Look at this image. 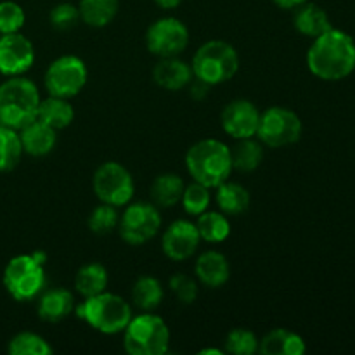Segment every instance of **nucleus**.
I'll list each match as a JSON object with an SVG mask.
<instances>
[{"label": "nucleus", "instance_id": "obj_22", "mask_svg": "<svg viewBox=\"0 0 355 355\" xmlns=\"http://www.w3.org/2000/svg\"><path fill=\"white\" fill-rule=\"evenodd\" d=\"M37 118L54 130H64L75 120V110H73L69 99L49 96L47 99L40 101Z\"/></svg>", "mask_w": 355, "mask_h": 355}, {"label": "nucleus", "instance_id": "obj_7", "mask_svg": "<svg viewBox=\"0 0 355 355\" xmlns=\"http://www.w3.org/2000/svg\"><path fill=\"white\" fill-rule=\"evenodd\" d=\"M168 345L170 329L159 315H135L123 329V347L130 355H163Z\"/></svg>", "mask_w": 355, "mask_h": 355}, {"label": "nucleus", "instance_id": "obj_2", "mask_svg": "<svg viewBox=\"0 0 355 355\" xmlns=\"http://www.w3.org/2000/svg\"><path fill=\"white\" fill-rule=\"evenodd\" d=\"M186 168L193 180L215 189L232 172L231 148L218 139H203L186 153Z\"/></svg>", "mask_w": 355, "mask_h": 355}, {"label": "nucleus", "instance_id": "obj_12", "mask_svg": "<svg viewBox=\"0 0 355 355\" xmlns=\"http://www.w3.org/2000/svg\"><path fill=\"white\" fill-rule=\"evenodd\" d=\"M189 45V30L180 19L159 17L146 31V47L156 58H175Z\"/></svg>", "mask_w": 355, "mask_h": 355}, {"label": "nucleus", "instance_id": "obj_11", "mask_svg": "<svg viewBox=\"0 0 355 355\" xmlns=\"http://www.w3.org/2000/svg\"><path fill=\"white\" fill-rule=\"evenodd\" d=\"M120 236L127 245L141 246L155 238L162 229L159 208L153 203L137 201L128 203L120 217Z\"/></svg>", "mask_w": 355, "mask_h": 355}, {"label": "nucleus", "instance_id": "obj_25", "mask_svg": "<svg viewBox=\"0 0 355 355\" xmlns=\"http://www.w3.org/2000/svg\"><path fill=\"white\" fill-rule=\"evenodd\" d=\"M184 180L175 173H162L151 184V201L158 208H172L180 203L184 193Z\"/></svg>", "mask_w": 355, "mask_h": 355}, {"label": "nucleus", "instance_id": "obj_35", "mask_svg": "<svg viewBox=\"0 0 355 355\" xmlns=\"http://www.w3.org/2000/svg\"><path fill=\"white\" fill-rule=\"evenodd\" d=\"M26 23V14L19 3L12 0L0 2V35L17 33Z\"/></svg>", "mask_w": 355, "mask_h": 355}, {"label": "nucleus", "instance_id": "obj_24", "mask_svg": "<svg viewBox=\"0 0 355 355\" xmlns=\"http://www.w3.org/2000/svg\"><path fill=\"white\" fill-rule=\"evenodd\" d=\"M120 0H80V21L90 28H104L116 17Z\"/></svg>", "mask_w": 355, "mask_h": 355}, {"label": "nucleus", "instance_id": "obj_9", "mask_svg": "<svg viewBox=\"0 0 355 355\" xmlns=\"http://www.w3.org/2000/svg\"><path fill=\"white\" fill-rule=\"evenodd\" d=\"M87 78L89 71L83 59H80L78 55H61L45 69L44 85L49 96L71 99L82 92Z\"/></svg>", "mask_w": 355, "mask_h": 355}, {"label": "nucleus", "instance_id": "obj_32", "mask_svg": "<svg viewBox=\"0 0 355 355\" xmlns=\"http://www.w3.org/2000/svg\"><path fill=\"white\" fill-rule=\"evenodd\" d=\"M210 187L203 186V184L196 182V180H193V182L184 187L182 198H180L184 211L191 215V217H198L203 211H207L208 207H210Z\"/></svg>", "mask_w": 355, "mask_h": 355}, {"label": "nucleus", "instance_id": "obj_39", "mask_svg": "<svg viewBox=\"0 0 355 355\" xmlns=\"http://www.w3.org/2000/svg\"><path fill=\"white\" fill-rule=\"evenodd\" d=\"M274 3H276L279 9H284V10H295L297 7L304 6L305 2H309V0H272Z\"/></svg>", "mask_w": 355, "mask_h": 355}, {"label": "nucleus", "instance_id": "obj_6", "mask_svg": "<svg viewBox=\"0 0 355 355\" xmlns=\"http://www.w3.org/2000/svg\"><path fill=\"white\" fill-rule=\"evenodd\" d=\"M194 78L208 83L210 87L220 85L236 76L239 69V55L234 45L224 40L205 42L194 52L193 62Z\"/></svg>", "mask_w": 355, "mask_h": 355}, {"label": "nucleus", "instance_id": "obj_4", "mask_svg": "<svg viewBox=\"0 0 355 355\" xmlns=\"http://www.w3.org/2000/svg\"><path fill=\"white\" fill-rule=\"evenodd\" d=\"M75 312L78 319L103 335L123 333L130 319L134 318L130 304L110 291L87 297L78 307H75Z\"/></svg>", "mask_w": 355, "mask_h": 355}, {"label": "nucleus", "instance_id": "obj_18", "mask_svg": "<svg viewBox=\"0 0 355 355\" xmlns=\"http://www.w3.org/2000/svg\"><path fill=\"white\" fill-rule=\"evenodd\" d=\"M17 132H19L23 151L33 158L47 156L49 153H52V149L55 148V142H58V130L45 125L38 118H35L33 121H30L26 127Z\"/></svg>", "mask_w": 355, "mask_h": 355}, {"label": "nucleus", "instance_id": "obj_33", "mask_svg": "<svg viewBox=\"0 0 355 355\" xmlns=\"http://www.w3.org/2000/svg\"><path fill=\"white\" fill-rule=\"evenodd\" d=\"M120 224V215H118V207H113V205L101 203L99 207L94 208L89 215V220H87V225H89L90 231L94 234H110Z\"/></svg>", "mask_w": 355, "mask_h": 355}, {"label": "nucleus", "instance_id": "obj_29", "mask_svg": "<svg viewBox=\"0 0 355 355\" xmlns=\"http://www.w3.org/2000/svg\"><path fill=\"white\" fill-rule=\"evenodd\" d=\"M194 224L200 238L207 243H222L231 234V222L222 211H203Z\"/></svg>", "mask_w": 355, "mask_h": 355}, {"label": "nucleus", "instance_id": "obj_8", "mask_svg": "<svg viewBox=\"0 0 355 355\" xmlns=\"http://www.w3.org/2000/svg\"><path fill=\"white\" fill-rule=\"evenodd\" d=\"M304 132L300 116L295 111L283 106H272L260 113L257 139L263 146L272 149L297 144Z\"/></svg>", "mask_w": 355, "mask_h": 355}, {"label": "nucleus", "instance_id": "obj_40", "mask_svg": "<svg viewBox=\"0 0 355 355\" xmlns=\"http://www.w3.org/2000/svg\"><path fill=\"white\" fill-rule=\"evenodd\" d=\"M155 3L159 7V9L172 10V9H177V7L182 3V0H155Z\"/></svg>", "mask_w": 355, "mask_h": 355}, {"label": "nucleus", "instance_id": "obj_5", "mask_svg": "<svg viewBox=\"0 0 355 355\" xmlns=\"http://www.w3.org/2000/svg\"><path fill=\"white\" fill-rule=\"evenodd\" d=\"M45 255L42 252L23 253L7 262L3 288L16 302L35 300L45 288Z\"/></svg>", "mask_w": 355, "mask_h": 355}, {"label": "nucleus", "instance_id": "obj_34", "mask_svg": "<svg viewBox=\"0 0 355 355\" xmlns=\"http://www.w3.org/2000/svg\"><path fill=\"white\" fill-rule=\"evenodd\" d=\"M259 338L250 329H232L224 342V352L232 355H253L259 352Z\"/></svg>", "mask_w": 355, "mask_h": 355}, {"label": "nucleus", "instance_id": "obj_27", "mask_svg": "<svg viewBox=\"0 0 355 355\" xmlns=\"http://www.w3.org/2000/svg\"><path fill=\"white\" fill-rule=\"evenodd\" d=\"M107 281H110V276L103 263H85L83 267H80L75 276V290L83 298L94 297V295L106 291Z\"/></svg>", "mask_w": 355, "mask_h": 355}, {"label": "nucleus", "instance_id": "obj_20", "mask_svg": "<svg viewBox=\"0 0 355 355\" xmlns=\"http://www.w3.org/2000/svg\"><path fill=\"white\" fill-rule=\"evenodd\" d=\"M259 352L262 355H304L307 352V345L297 333L277 328L260 340Z\"/></svg>", "mask_w": 355, "mask_h": 355}, {"label": "nucleus", "instance_id": "obj_1", "mask_svg": "<svg viewBox=\"0 0 355 355\" xmlns=\"http://www.w3.org/2000/svg\"><path fill=\"white\" fill-rule=\"evenodd\" d=\"M311 73L324 82H340L355 69V42L349 33L329 28L314 38L307 52Z\"/></svg>", "mask_w": 355, "mask_h": 355}, {"label": "nucleus", "instance_id": "obj_28", "mask_svg": "<svg viewBox=\"0 0 355 355\" xmlns=\"http://www.w3.org/2000/svg\"><path fill=\"white\" fill-rule=\"evenodd\" d=\"M165 297L162 283L153 276H142L132 286V302L137 309L144 312L155 311L159 307Z\"/></svg>", "mask_w": 355, "mask_h": 355}, {"label": "nucleus", "instance_id": "obj_21", "mask_svg": "<svg viewBox=\"0 0 355 355\" xmlns=\"http://www.w3.org/2000/svg\"><path fill=\"white\" fill-rule=\"evenodd\" d=\"M293 24L298 33L311 38L319 37L324 31H328L329 28H333L328 12L321 6L312 2H305L304 6L295 9Z\"/></svg>", "mask_w": 355, "mask_h": 355}, {"label": "nucleus", "instance_id": "obj_37", "mask_svg": "<svg viewBox=\"0 0 355 355\" xmlns=\"http://www.w3.org/2000/svg\"><path fill=\"white\" fill-rule=\"evenodd\" d=\"M168 286L180 304L191 305L198 298V283L187 274H173Z\"/></svg>", "mask_w": 355, "mask_h": 355}, {"label": "nucleus", "instance_id": "obj_30", "mask_svg": "<svg viewBox=\"0 0 355 355\" xmlns=\"http://www.w3.org/2000/svg\"><path fill=\"white\" fill-rule=\"evenodd\" d=\"M19 132L0 125V173L12 172L23 158Z\"/></svg>", "mask_w": 355, "mask_h": 355}, {"label": "nucleus", "instance_id": "obj_19", "mask_svg": "<svg viewBox=\"0 0 355 355\" xmlns=\"http://www.w3.org/2000/svg\"><path fill=\"white\" fill-rule=\"evenodd\" d=\"M75 311V297L66 288L42 291L38 298V318L45 322H61Z\"/></svg>", "mask_w": 355, "mask_h": 355}, {"label": "nucleus", "instance_id": "obj_42", "mask_svg": "<svg viewBox=\"0 0 355 355\" xmlns=\"http://www.w3.org/2000/svg\"><path fill=\"white\" fill-rule=\"evenodd\" d=\"M0 37H2V35H0Z\"/></svg>", "mask_w": 355, "mask_h": 355}, {"label": "nucleus", "instance_id": "obj_17", "mask_svg": "<svg viewBox=\"0 0 355 355\" xmlns=\"http://www.w3.org/2000/svg\"><path fill=\"white\" fill-rule=\"evenodd\" d=\"M194 272L201 284L215 290V288H222L229 281L231 266L224 253L208 250L198 257L196 263H194Z\"/></svg>", "mask_w": 355, "mask_h": 355}, {"label": "nucleus", "instance_id": "obj_36", "mask_svg": "<svg viewBox=\"0 0 355 355\" xmlns=\"http://www.w3.org/2000/svg\"><path fill=\"white\" fill-rule=\"evenodd\" d=\"M49 23L54 30L68 31L80 23L78 6H73L69 2H61L54 6L49 14Z\"/></svg>", "mask_w": 355, "mask_h": 355}, {"label": "nucleus", "instance_id": "obj_23", "mask_svg": "<svg viewBox=\"0 0 355 355\" xmlns=\"http://www.w3.org/2000/svg\"><path fill=\"white\" fill-rule=\"evenodd\" d=\"M215 201H217L218 208L224 215L234 217V215H241L248 210L250 207V193L246 191L245 186L238 182H231V180H224L220 186L215 187Z\"/></svg>", "mask_w": 355, "mask_h": 355}, {"label": "nucleus", "instance_id": "obj_13", "mask_svg": "<svg viewBox=\"0 0 355 355\" xmlns=\"http://www.w3.org/2000/svg\"><path fill=\"white\" fill-rule=\"evenodd\" d=\"M35 47L21 31L0 37V75L21 76L33 66Z\"/></svg>", "mask_w": 355, "mask_h": 355}, {"label": "nucleus", "instance_id": "obj_10", "mask_svg": "<svg viewBox=\"0 0 355 355\" xmlns=\"http://www.w3.org/2000/svg\"><path fill=\"white\" fill-rule=\"evenodd\" d=\"M92 187L101 203L113 205L118 208L127 207L135 191L130 172L116 162H106L96 170Z\"/></svg>", "mask_w": 355, "mask_h": 355}, {"label": "nucleus", "instance_id": "obj_15", "mask_svg": "<svg viewBox=\"0 0 355 355\" xmlns=\"http://www.w3.org/2000/svg\"><path fill=\"white\" fill-rule=\"evenodd\" d=\"M200 232L194 222L175 220L166 227L162 238V250L173 262H184L196 253L200 246Z\"/></svg>", "mask_w": 355, "mask_h": 355}, {"label": "nucleus", "instance_id": "obj_16", "mask_svg": "<svg viewBox=\"0 0 355 355\" xmlns=\"http://www.w3.org/2000/svg\"><path fill=\"white\" fill-rule=\"evenodd\" d=\"M153 78H155L156 85L162 89L177 92V90L186 89L194 75L189 62L175 55V58H159L153 69Z\"/></svg>", "mask_w": 355, "mask_h": 355}, {"label": "nucleus", "instance_id": "obj_41", "mask_svg": "<svg viewBox=\"0 0 355 355\" xmlns=\"http://www.w3.org/2000/svg\"><path fill=\"white\" fill-rule=\"evenodd\" d=\"M200 354H201V355H208V354L222 355V354H224V350H218V349H203Z\"/></svg>", "mask_w": 355, "mask_h": 355}, {"label": "nucleus", "instance_id": "obj_14", "mask_svg": "<svg viewBox=\"0 0 355 355\" xmlns=\"http://www.w3.org/2000/svg\"><path fill=\"white\" fill-rule=\"evenodd\" d=\"M220 123L225 134L234 139V141L257 137V130H259L260 123V111L248 99L231 101L222 110Z\"/></svg>", "mask_w": 355, "mask_h": 355}, {"label": "nucleus", "instance_id": "obj_31", "mask_svg": "<svg viewBox=\"0 0 355 355\" xmlns=\"http://www.w3.org/2000/svg\"><path fill=\"white\" fill-rule=\"evenodd\" d=\"M10 355H51L54 354V349L49 345L44 336L37 335L31 331L17 333L12 336L7 347Z\"/></svg>", "mask_w": 355, "mask_h": 355}, {"label": "nucleus", "instance_id": "obj_3", "mask_svg": "<svg viewBox=\"0 0 355 355\" xmlns=\"http://www.w3.org/2000/svg\"><path fill=\"white\" fill-rule=\"evenodd\" d=\"M40 101L38 87L30 78L9 76L0 83V125L21 130L37 118Z\"/></svg>", "mask_w": 355, "mask_h": 355}, {"label": "nucleus", "instance_id": "obj_26", "mask_svg": "<svg viewBox=\"0 0 355 355\" xmlns=\"http://www.w3.org/2000/svg\"><path fill=\"white\" fill-rule=\"evenodd\" d=\"M232 170L238 172H253L263 159V144L255 137L238 139L231 148Z\"/></svg>", "mask_w": 355, "mask_h": 355}, {"label": "nucleus", "instance_id": "obj_38", "mask_svg": "<svg viewBox=\"0 0 355 355\" xmlns=\"http://www.w3.org/2000/svg\"><path fill=\"white\" fill-rule=\"evenodd\" d=\"M187 87H189V96L193 97V99H205L208 94V89H210L208 83L201 82V80L198 78L191 80V83Z\"/></svg>", "mask_w": 355, "mask_h": 355}]
</instances>
